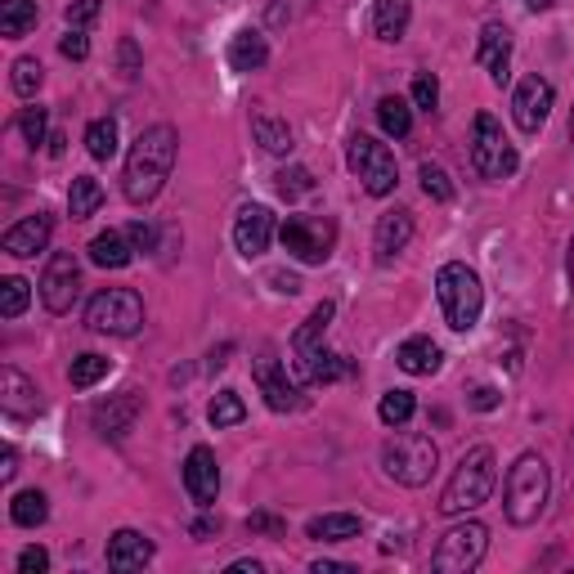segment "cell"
Here are the masks:
<instances>
[{
  "mask_svg": "<svg viewBox=\"0 0 574 574\" xmlns=\"http://www.w3.org/2000/svg\"><path fill=\"white\" fill-rule=\"evenodd\" d=\"M175 158H180V131L171 122H158V126H144L126 152V171H122V194L126 203L135 207H148L152 198L167 188L171 171H175Z\"/></svg>",
  "mask_w": 574,
  "mask_h": 574,
  "instance_id": "obj_1",
  "label": "cell"
},
{
  "mask_svg": "<svg viewBox=\"0 0 574 574\" xmlns=\"http://www.w3.org/2000/svg\"><path fill=\"white\" fill-rule=\"evenodd\" d=\"M493 485H499V457L489 444H476L463 453V463L453 467L444 493H440V516H467L480 503H489Z\"/></svg>",
  "mask_w": 574,
  "mask_h": 574,
  "instance_id": "obj_2",
  "label": "cell"
},
{
  "mask_svg": "<svg viewBox=\"0 0 574 574\" xmlns=\"http://www.w3.org/2000/svg\"><path fill=\"white\" fill-rule=\"evenodd\" d=\"M548 489H552V476H548V463L539 453H521L516 463L508 467V480H503V512L512 525H534L548 508Z\"/></svg>",
  "mask_w": 574,
  "mask_h": 574,
  "instance_id": "obj_3",
  "label": "cell"
},
{
  "mask_svg": "<svg viewBox=\"0 0 574 574\" xmlns=\"http://www.w3.org/2000/svg\"><path fill=\"white\" fill-rule=\"evenodd\" d=\"M436 296H440V310H444V323L453 332H472L480 323V310H485V288H480V274L463 260H449L440 265L436 274Z\"/></svg>",
  "mask_w": 574,
  "mask_h": 574,
  "instance_id": "obj_4",
  "label": "cell"
},
{
  "mask_svg": "<svg viewBox=\"0 0 574 574\" xmlns=\"http://www.w3.org/2000/svg\"><path fill=\"white\" fill-rule=\"evenodd\" d=\"M381 467H387V476L395 485L423 489L440 467V449L423 431H404V436H391L387 444H381Z\"/></svg>",
  "mask_w": 574,
  "mask_h": 574,
  "instance_id": "obj_5",
  "label": "cell"
},
{
  "mask_svg": "<svg viewBox=\"0 0 574 574\" xmlns=\"http://www.w3.org/2000/svg\"><path fill=\"white\" fill-rule=\"evenodd\" d=\"M489 552V529L480 521H457L453 529L440 534V544L431 552L436 574H472Z\"/></svg>",
  "mask_w": 574,
  "mask_h": 574,
  "instance_id": "obj_6",
  "label": "cell"
},
{
  "mask_svg": "<svg viewBox=\"0 0 574 574\" xmlns=\"http://www.w3.org/2000/svg\"><path fill=\"white\" fill-rule=\"evenodd\" d=\"M346 162H351V171L359 175L364 194H373V198H391V194H395L400 167H395V152L381 144V139H373V135H351Z\"/></svg>",
  "mask_w": 574,
  "mask_h": 574,
  "instance_id": "obj_7",
  "label": "cell"
},
{
  "mask_svg": "<svg viewBox=\"0 0 574 574\" xmlns=\"http://www.w3.org/2000/svg\"><path fill=\"white\" fill-rule=\"evenodd\" d=\"M472 167L485 180H508L516 175L521 158H516V144L503 135V122L493 112H480L476 126H472Z\"/></svg>",
  "mask_w": 574,
  "mask_h": 574,
  "instance_id": "obj_8",
  "label": "cell"
},
{
  "mask_svg": "<svg viewBox=\"0 0 574 574\" xmlns=\"http://www.w3.org/2000/svg\"><path fill=\"white\" fill-rule=\"evenodd\" d=\"M86 328L103 337H135L144 328V301L131 288H108L86 305Z\"/></svg>",
  "mask_w": 574,
  "mask_h": 574,
  "instance_id": "obj_9",
  "label": "cell"
},
{
  "mask_svg": "<svg viewBox=\"0 0 574 574\" xmlns=\"http://www.w3.org/2000/svg\"><path fill=\"white\" fill-rule=\"evenodd\" d=\"M279 239H283L292 260L323 265L332 256V247H337V224L328 216H288L283 229H279Z\"/></svg>",
  "mask_w": 574,
  "mask_h": 574,
  "instance_id": "obj_10",
  "label": "cell"
},
{
  "mask_svg": "<svg viewBox=\"0 0 574 574\" xmlns=\"http://www.w3.org/2000/svg\"><path fill=\"white\" fill-rule=\"evenodd\" d=\"M36 292H41V305L50 315H68L76 305V296H82V260H76L72 252H54L46 260Z\"/></svg>",
  "mask_w": 574,
  "mask_h": 574,
  "instance_id": "obj_11",
  "label": "cell"
},
{
  "mask_svg": "<svg viewBox=\"0 0 574 574\" xmlns=\"http://www.w3.org/2000/svg\"><path fill=\"white\" fill-rule=\"evenodd\" d=\"M252 377H256V387H260V395H265V404H270L274 413H292V408H301V391H296V381L288 377V364L265 346L256 359H252Z\"/></svg>",
  "mask_w": 574,
  "mask_h": 574,
  "instance_id": "obj_12",
  "label": "cell"
},
{
  "mask_svg": "<svg viewBox=\"0 0 574 574\" xmlns=\"http://www.w3.org/2000/svg\"><path fill=\"white\" fill-rule=\"evenodd\" d=\"M557 103V90L548 76H525L512 95V118H516V131L521 135H539L548 126V112Z\"/></svg>",
  "mask_w": 574,
  "mask_h": 574,
  "instance_id": "obj_13",
  "label": "cell"
},
{
  "mask_svg": "<svg viewBox=\"0 0 574 574\" xmlns=\"http://www.w3.org/2000/svg\"><path fill=\"white\" fill-rule=\"evenodd\" d=\"M332 315H337V305H332V301H323V305H315V310H310V319H305V323L292 332V368H296V377H301V381L310 377L315 359L323 355V332H328Z\"/></svg>",
  "mask_w": 574,
  "mask_h": 574,
  "instance_id": "obj_14",
  "label": "cell"
},
{
  "mask_svg": "<svg viewBox=\"0 0 574 574\" xmlns=\"http://www.w3.org/2000/svg\"><path fill=\"white\" fill-rule=\"evenodd\" d=\"M270 243H274V211L260 207V203H247V207L234 216V247H239L247 260H256V256L270 252Z\"/></svg>",
  "mask_w": 574,
  "mask_h": 574,
  "instance_id": "obj_15",
  "label": "cell"
},
{
  "mask_svg": "<svg viewBox=\"0 0 574 574\" xmlns=\"http://www.w3.org/2000/svg\"><path fill=\"white\" fill-rule=\"evenodd\" d=\"M184 489H188V499H194L198 508L216 503V493H220V463H216V453L207 444L188 449V457H184Z\"/></svg>",
  "mask_w": 574,
  "mask_h": 574,
  "instance_id": "obj_16",
  "label": "cell"
},
{
  "mask_svg": "<svg viewBox=\"0 0 574 574\" xmlns=\"http://www.w3.org/2000/svg\"><path fill=\"white\" fill-rule=\"evenodd\" d=\"M50 234H54V216H46V211L23 216L19 224H10V229H5V239H0V252L27 260V256H36V252H46Z\"/></svg>",
  "mask_w": 574,
  "mask_h": 574,
  "instance_id": "obj_17",
  "label": "cell"
},
{
  "mask_svg": "<svg viewBox=\"0 0 574 574\" xmlns=\"http://www.w3.org/2000/svg\"><path fill=\"white\" fill-rule=\"evenodd\" d=\"M476 59L485 63V72H489L493 86H508V76H512V32L503 23H485L480 27Z\"/></svg>",
  "mask_w": 574,
  "mask_h": 574,
  "instance_id": "obj_18",
  "label": "cell"
},
{
  "mask_svg": "<svg viewBox=\"0 0 574 574\" xmlns=\"http://www.w3.org/2000/svg\"><path fill=\"white\" fill-rule=\"evenodd\" d=\"M408 239H413V216L404 207L381 211L377 216V229H373V260L377 265H391L408 247Z\"/></svg>",
  "mask_w": 574,
  "mask_h": 574,
  "instance_id": "obj_19",
  "label": "cell"
},
{
  "mask_svg": "<svg viewBox=\"0 0 574 574\" xmlns=\"http://www.w3.org/2000/svg\"><path fill=\"white\" fill-rule=\"evenodd\" d=\"M139 408H144V395H139V391H122V395H112L108 404H95L90 423H95V431H99V436H108V440H122V436L135 427Z\"/></svg>",
  "mask_w": 574,
  "mask_h": 574,
  "instance_id": "obj_20",
  "label": "cell"
},
{
  "mask_svg": "<svg viewBox=\"0 0 574 574\" xmlns=\"http://www.w3.org/2000/svg\"><path fill=\"white\" fill-rule=\"evenodd\" d=\"M0 408L10 417H36L41 413V391H36V381L27 373H19L14 364L0 368Z\"/></svg>",
  "mask_w": 574,
  "mask_h": 574,
  "instance_id": "obj_21",
  "label": "cell"
},
{
  "mask_svg": "<svg viewBox=\"0 0 574 574\" xmlns=\"http://www.w3.org/2000/svg\"><path fill=\"white\" fill-rule=\"evenodd\" d=\"M152 552H158V548H152V539H148V534H139V529H118V534H112V539H108V570H144L148 561H152Z\"/></svg>",
  "mask_w": 574,
  "mask_h": 574,
  "instance_id": "obj_22",
  "label": "cell"
},
{
  "mask_svg": "<svg viewBox=\"0 0 574 574\" xmlns=\"http://www.w3.org/2000/svg\"><path fill=\"white\" fill-rule=\"evenodd\" d=\"M224 59H229V68H234V72H256V68L270 63V41H265V32L243 27V32H234V41H229Z\"/></svg>",
  "mask_w": 574,
  "mask_h": 574,
  "instance_id": "obj_23",
  "label": "cell"
},
{
  "mask_svg": "<svg viewBox=\"0 0 574 574\" xmlns=\"http://www.w3.org/2000/svg\"><path fill=\"white\" fill-rule=\"evenodd\" d=\"M395 364H400L408 377H431V373H440V364H444V351L436 346L431 337H408L404 346L395 351Z\"/></svg>",
  "mask_w": 574,
  "mask_h": 574,
  "instance_id": "obj_24",
  "label": "cell"
},
{
  "mask_svg": "<svg viewBox=\"0 0 574 574\" xmlns=\"http://www.w3.org/2000/svg\"><path fill=\"white\" fill-rule=\"evenodd\" d=\"M408 23H413L408 0H377V5H373V36H377V41H387V46L404 41Z\"/></svg>",
  "mask_w": 574,
  "mask_h": 574,
  "instance_id": "obj_25",
  "label": "cell"
},
{
  "mask_svg": "<svg viewBox=\"0 0 574 574\" xmlns=\"http://www.w3.org/2000/svg\"><path fill=\"white\" fill-rule=\"evenodd\" d=\"M86 252H90V265H99V270H126L131 256H135L126 229H108V234H95Z\"/></svg>",
  "mask_w": 574,
  "mask_h": 574,
  "instance_id": "obj_26",
  "label": "cell"
},
{
  "mask_svg": "<svg viewBox=\"0 0 574 574\" xmlns=\"http://www.w3.org/2000/svg\"><path fill=\"white\" fill-rule=\"evenodd\" d=\"M359 529H364V521L355 512H328L305 525V534H310L315 544H346V539H359Z\"/></svg>",
  "mask_w": 574,
  "mask_h": 574,
  "instance_id": "obj_27",
  "label": "cell"
},
{
  "mask_svg": "<svg viewBox=\"0 0 574 574\" xmlns=\"http://www.w3.org/2000/svg\"><path fill=\"white\" fill-rule=\"evenodd\" d=\"M252 135L265 152H274V158H288L292 152V126L274 112H252Z\"/></svg>",
  "mask_w": 574,
  "mask_h": 574,
  "instance_id": "obj_28",
  "label": "cell"
},
{
  "mask_svg": "<svg viewBox=\"0 0 574 574\" xmlns=\"http://www.w3.org/2000/svg\"><path fill=\"white\" fill-rule=\"evenodd\" d=\"M41 19V5L36 0H0V36L5 41H23V36Z\"/></svg>",
  "mask_w": 574,
  "mask_h": 574,
  "instance_id": "obj_29",
  "label": "cell"
},
{
  "mask_svg": "<svg viewBox=\"0 0 574 574\" xmlns=\"http://www.w3.org/2000/svg\"><path fill=\"white\" fill-rule=\"evenodd\" d=\"M99 207H103L99 180H95V175H76L72 188H68V216H72V220H90Z\"/></svg>",
  "mask_w": 574,
  "mask_h": 574,
  "instance_id": "obj_30",
  "label": "cell"
},
{
  "mask_svg": "<svg viewBox=\"0 0 574 574\" xmlns=\"http://www.w3.org/2000/svg\"><path fill=\"white\" fill-rule=\"evenodd\" d=\"M377 122H381V131H387L391 139H404V135L413 131V108H408V99L381 95V99H377Z\"/></svg>",
  "mask_w": 574,
  "mask_h": 574,
  "instance_id": "obj_31",
  "label": "cell"
},
{
  "mask_svg": "<svg viewBox=\"0 0 574 574\" xmlns=\"http://www.w3.org/2000/svg\"><path fill=\"white\" fill-rule=\"evenodd\" d=\"M46 516H50V499H46L41 489H23V493H14V503H10V521H14V525L36 529V525H46Z\"/></svg>",
  "mask_w": 574,
  "mask_h": 574,
  "instance_id": "obj_32",
  "label": "cell"
},
{
  "mask_svg": "<svg viewBox=\"0 0 574 574\" xmlns=\"http://www.w3.org/2000/svg\"><path fill=\"white\" fill-rule=\"evenodd\" d=\"M118 144H122V135H118V122H112V118H99V122L86 126V152L95 162L118 158Z\"/></svg>",
  "mask_w": 574,
  "mask_h": 574,
  "instance_id": "obj_33",
  "label": "cell"
},
{
  "mask_svg": "<svg viewBox=\"0 0 574 574\" xmlns=\"http://www.w3.org/2000/svg\"><path fill=\"white\" fill-rule=\"evenodd\" d=\"M243 417H247V404H243V395H239V391H220V395L211 400V408H207V423H211L216 431L239 427Z\"/></svg>",
  "mask_w": 574,
  "mask_h": 574,
  "instance_id": "obj_34",
  "label": "cell"
},
{
  "mask_svg": "<svg viewBox=\"0 0 574 574\" xmlns=\"http://www.w3.org/2000/svg\"><path fill=\"white\" fill-rule=\"evenodd\" d=\"M413 413H417L413 391H387V395H381V404H377V417H381L387 427H404Z\"/></svg>",
  "mask_w": 574,
  "mask_h": 574,
  "instance_id": "obj_35",
  "label": "cell"
},
{
  "mask_svg": "<svg viewBox=\"0 0 574 574\" xmlns=\"http://www.w3.org/2000/svg\"><path fill=\"white\" fill-rule=\"evenodd\" d=\"M41 82H46V68L36 63V59H14V68H10V86H14V95H23V99H32L36 90H41Z\"/></svg>",
  "mask_w": 574,
  "mask_h": 574,
  "instance_id": "obj_36",
  "label": "cell"
},
{
  "mask_svg": "<svg viewBox=\"0 0 574 574\" xmlns=\"http://www.w3.org/2000/svg\"><path fill=\"white\" fill-rule=\"evenodd\" d=\"M103 377H108V359L103 355H76L72 368H68V381L76 391H90L95 381H103Z\"/></svg>",
  "mask_w": 574,
  "mask_h": 574,
  "instance_id": "obj_37",
  "label": "cell"
},
{
  "mask_svg": "<svg viewBox=\"0 0 574 574\" xmlns=\"http://www.w3.org/2000/svg\"><path fill=\"white\" fill-rule=\"evenodd\" d=\"M274 188H279V198L296 203V198H305V194H315V175L305 171V167H283V171L274 175Z\"/></svg>",
  "mask_w": 574,
  "mask_h": 574,
  "instance_id": "obj_38",
  "label": "cell"
},
{
  "mask_svg": "<svg viewBox=\"0 0 574 574\" xmlns=\"http://www.w3.org/2000/svg\"><path fill=\"white\" fill-rule=\"evenodd\" d=\"M27 301H32V288L23 279H5V283H0V315H5V319H19L27 310Z\"/></svg>",
  "mask_w": 574,
  "mask_h": 574,
  "instance_id": "obj_39",
  "label": "cell"
},
{
  "mask_svg": "<svg viewBox=\"0 0 574 574\" xmlns=\"http://www.w3.org/2000/svg\"><path fill=\"white\" fill-rule=\"evenodd\" d=\"M417 180H423V188H427L431 203H449V198H453V180L444 175V167L423 162V167H417Z\"/></svg>",
  "mask_w": 574,
  "mask_h": 574,
  "instance_id": "obj_40",
  "label": "cell"
},
{
  "mask_svg": "<svg viewBox=\"0 0 574 574\" xmlns=\"http://www.w3.org/2000/svg\"><path fill=\"white\" fill-rule=\"evenodd\" d=\"M19 131H23V139L36 148V144H46V131H50V112L41 108V103H32V108H23L19 112Z\"/></svg>",
  "mask_w": 574,
  "mask_h": 574,
  "instance_id": "obj_41",
  "label": "cell"
},
{
  "mask_svg": "<svg viewBox=\"0 0 574 574\" xmlns=\"http://www.w3.org/2000/svg\"><path fill=\"white\" fill-rule=\"evenodd\" d=\"M413 108H423V112L440 108V82H436L431 72H417L413 76Z\"/></svg>",
  "mask_w": 574,
  "mask_h": 574,
  "instance_id": "obj_42",
  "label": "cell"
},
{
  "mask_svg": "<svg viewBox=\"0 0 574 574\" xmlns=\"http://www.w3.org/2000/svg\"><path fill=\"white\" fill-rule=\"evenodd\" d=\"M59 54H63V59H76V63H82V59L90 54V36H86L82 27H68V36L59 41Z\"/></svg>",
  "mask_w": 574,
  "mask_h": 574,
  "instance_id": "obj_43",
  "label": "cell"
},
{
  "mask_svg": "<svg viewBox=\"0 0 574 574\" xmlns=\"http://www.w3.org/2000/svg\"><path fill=\"white\" fill-rule=\"evenodd\" d=\"M126 239H131V247H135V252H158V229H152L148 220L126 224Z\"/></svg>",
  "mask_w": 574,
  "mask_h": 574,
  "instance_id": "obj_44",
  "label": "cell"
},
{
  "mask_svg": "<svg viewBox=\"0 0 574 574\" xmlns=\"http://www.w3.org/2000/svg\"><path fill=\"white\" fill-rule=\"evenodd\" d=\"M63 19H68V27H86V23H95V19H99V0H72Z\"/></svg>",
  "mask_w": 574,
  "mask_h": 574,
  "instance_id": "obj_45",
  "label": "cell"
},
{
  "mask_svg": "<svg viewBox=\"0 0 574 574\" xmlns=\"http://www.w3.org/2000/svg\"><path fill=\"white\" fill-rule=\"evenodd\" d=\"M118 68H122V76H139L144 59H139V46H135V36H126V41L118 46Z\"/></svg>",
  "mask_w": 574,
  "mask_h": 574,
  "instance_id": "obj_46",
  "label": "cell"
},
{
  "mask_svg": "<svg viewBox=\"0 0 574 574\" xmlns=\"http://www.w3.org/2000/svg\"><path fill=\"white\" fill-rule=\"evenodd\" d=\"M19 570L23 574H46L50 570V552L46 548H23L19 552Z\"/></svg>",
  "mask_w": 574,
  "mask_h": 574,
  "instance_id": "obj_47",
  "label": "cell"
},
{
  "mask_svg": "<svg viewBox=\"0 0 574 574\" xmlns=\"http://www.w3.org/2000/svg\"><path fill=\"white\" fill-rule=\"evenodd\" d=\"M499 404H503V395L493 391V387H476V391H472V408H476V413H493Z\"/></svg>",
  "mask_w": 574,
  "mask_h": 574,
  "instance_id": "obj_48",
  "label": "cell"
},
{
  "mask_svg": "<svg viewBox=\"0 0 574 574\" xmlns=\"http://www.w3.org/2000/svg\"><path fill=\"white\" fill-rule=\"evenodd\" d=\"M19 476V449L5 444V453H0V485H10Z\"/></svg>",
  "mask_w": 574,
  "mask_h": 574,
  "instance_id": "obj_49",
  "label": "cell"
},
{
  "mask_svg": "<svg viewBox=\"0 0 574 574\" xmlns=\"http://www.w3.org/2000/svg\"><path fill=\"white\" fill-rule=\"evenodd\" d=\"M229 574H265V565L260 561H234V565H229Z\"/></svg>",
  "mask_w": 574,
  "mask_h": 574,
  "instance_id": "obj_50",
  "label": "cell"
},
{
  "mask_svg": "<svg viewBox=\"0 0 574 574\" xmlns=\"http://www.w3.org/2000/svg\"><path fill=\"white\" fill-rule=\"evenodd\" d=\"M565 283H570V301H574V239L565 247Z\"/></svg>",
  "mask_w": 574,
  "mask_h": 574,
  "instance_id": "obj_51",
  "label": "cell"
},
{
  "mask_svg": "<svg viewBox=\"0 0 574 574\" xmlns=\"http://www.w3.org/2000/svg\"><path fill=\"white\" fill-rule=\"evenodd\" d=\"M521 5H525L529 14H548V10H557V0H521Z\"/></svg>",
  "mask_w": 574,
  "mask_h": 574,
  "instance_id": "obj_52",
  "label": "cell"
},
{
  "mask_svg": "<svg viewBox=\"0 0 574 574\" xmlns=\"http://www.w3.org/2000/svg\"><path fill=\"white\" fill-rule=\"evenodd\" d=\"M310 570H315V574H341V570H351V565H337V561H315Z\"/></svg>",
  "mask_w": 574,
  "mask_h": 574,
  "instance_id": "obj_53",
  "label": "cell"
},
{
  "mask_svg": "<svg viewBox=\"0 0 574 574\" xmlns=\"http://www.w3.org/2000/svg\"><path fill=\"white\" fill-rule=\"evenodd\" d=\"M274 283H279V292H288V296H292V292H301V283H296V279H288V274H274Z\"/></svg>",
  "mask_w": 574,
  "mask_h": 574,
  "instance_id": "obj_54",
  "label": "cell"
},
{
  "mask_svg": "<svg viewBox=\"0 0 574 574\" xmlns=\"http://www.w3.org/2000/svg\"><path fill=\"white\" fill-rule=\"evenodd\" d=\"M63 144H68L63 135H50V158H63Z\"/></svg>",
  "mask_w": 574,
  "mask_h": 574,
  "instance_id": "obj_55",
  "label": "cell"
},
{
  "mask_svg": "<svg viewBox=\"0 0 574 574\" xmlns=\"http://www.w3.org/2000/svg\"><path fill=\"white\" fill-rule=\"evenodd\" d=\"M288 19V5H283V0H274V10H270V23H283Z\"/></svg>",
  "mask_w": 574,
  "mask_h": 574,
  "instance_id": "obj_56",
  "label": "cell"
},
{
  "mask_svg": "<svg viewBox=\"0 0 574 574\" xmlns=\"http://www.w3.org/2000/svg\"><path fill=\"white\" fill-rule=\"evenodd\" d=\"M570 144H574V108H570Z\"/></svg>",
  "mask_w": 574,
  "mask_h": 574,
  "instance_id": "obj_57",
  "label": "cell"
}]
</instances>
